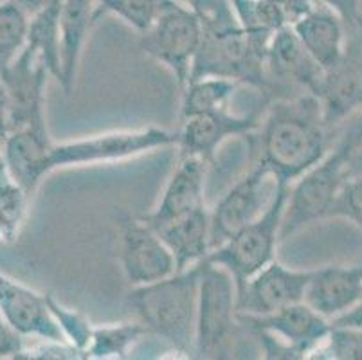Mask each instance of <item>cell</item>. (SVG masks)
<instances>
[{
	"instance_id": "obj_11",
	"label": "cell",
	"mask_w": 362,
	"mask_h": 360,
	"mask_svg": "<svg viewBox=\"0 0 362 360\" xmlns=\"http://www.w3.org/2000/svg\"><path fill=\"white\" fill-rule=\"evenodd\" d=\"M51 76L38 52L25 45L24 51L0 76L8 92L9 132L38 128L45 130V87Z\"/></svg>"
},
{
	"instance_id": "obj_39",
	"label": "cell",
	"mask_w": 362,
	"mask_h": 360,
	"mask_svg": "<svg viewBox=\"0 0 362 360\" xmlns=\"http://www.w3.org/2000/svg\"><path fill=\"white\" fill-rule=\"evenodd\" d=\"M15 2L21 6V8L28 13L29 18H31L35 13L42 11V9L47 8V6L58 4V2H62V0H15Z\"/></svg>"
},
{
	"instance_id": "obj_35",
	"label": "cell",
	"mask_w": 362,
	"mask_h": 360,
	"mask_svg": "<svg viewBox=\"0 0 362 360\" xmlns=\"http://www.w3.org/2000/svg\"><path fill=\"white\" fill-rule=\"evenodd\" d=\"M25 339L13 332L2 319H0V359H16L24 349Z\"/></svg>"
},
{
	"instance_id": "obj_21",
	"label": "cell",
	"mask_w": 362,
	"mask_h": 360,
	"mask_svg": "<svg viewBox=\"0 0 362 360\" xmlns=\"http://www.w3.org/2000/svg\"><path fill=\"white\" fill-rule=\"evenodd\" d=\"M292 29L322 71L337 64L346 47V24L337 13L319 2L308 15L298 20Z\"/></svg>"
},
{
	"instance_id": "obj_30",
	"label": "cell",
	"mask_w": 362,
	"mask_h": 360,
	"mask_svg": "<svg viewBox=\"0 0 362 360\" xmlns=\"http://www.w3.org/2000/svg\"><path fill=\"white\" fill-rule=\"evenodd\" d=\"M47 301L56 323H58L62 333H64L65 341L85 356V352H87L88 342H90L94 326L90 325V321H88L83 313H80L78 310H72V308H67V306H64L62 303L56 301L51 294H47Z\"/></svg>"
},
{
	"instance_id": "obj_2",
	"label": "cell",
	"mask_w": 362,
	"mask_h": 360,
	"mask_svg": "<svg viewBox=\"0 0 362 360\" xmlns=\"http://www.w3.org/2000/svg\"><path fill=\"white\" fill-rule=\"evenodd\" d=\"M202 42L189 79L220 76L252 85L259 91H269L271 78L267 71V52L272 36H256L243 31L229 0L220 6L215 15L202 20Z\"/></svg>"
},
{
	"instance_id": "obj_40",
	"label": "cell",
	"mask_w": 362,
	"mask_h": 360,
	"mask_svg": "<svg viewBox=\"0 0 362 360\" xmlns=\"http://www.w3.org/2000/svg\"><path fill=\"white\" fill-rule=\"evenodd\" d=\"M348 31L354 33V35L358 38V42H361V44H362V16L357 20V24H355L351 29H348Z\"/></svg>"
},
{
	"instance_id": "obj_4",
	"label": "cell",
	"mask_w": 362,
	"mask_h": 360,
	"mask_svg": "<svg viewBox=\"0 0 362 360\" xmlns=\"http://www.w3.org/2000/svg\"><path fill=\"white\" fill-rule=\"evenodd\" d=\"M238 317V290L223 267L202 262L197 303V359H233L238 353L242 330Z\"/></svg>"
},
{
	"instance_id": "obj_20",
	"label": "cell",
	"mask_w": 362,
	"mask_h": 360,
	"mask_svg": "<svg viewBox=\"0 0 362 360\" xmlns=\"http://www.w3.org/2000/svg\"><path fill=\"white\" fill-rule=\"evenodd\" d=\"M52 139L49 137L47 128H25V130L9 132L2 150H4L6 168L9 175L21 184L29 197L35 194L44 177H47L45 157Z\"/></svg>"
},
{
	"instance_id": "obj_42",
	"label": "cell",
	"mask_w": 362,
	"mask_h": 360,
	"mask_svg": "<svg viewBox=\"0 0 362 360\" xmlns=\"http://www.w3.org/2000/svg\"><path fill=\"white\" fill-rule=\"evenodd\" d=\"M355 117H358V119H361V121H362V112H358V114L355 115Z\"/></svg>"
},
{
	"instance_id": "obj_23",
	"label": "cell",
	"mask_w": 362,
	"mask_h": 360,
	"mask_svg": "<svg viewBox=\"0 0 362 360\" xmlns=\"http://www.w3.org/2000/svg\"><path fill=\"white\" fill-rule=\"evenodd\" d=\"M157 233L175 256L177 270L197 265L211 252V211L200 207Z\"/></svg>"
},
{
	"instance_id": "obj_9",
	"label": "cell",
	"mask_w": 362,
	"mask_h": 360,
	"mask_svg": "<svg viewBox=\"0 0 362 360\" xmlns=\"http://www.w3.org/2000/svg\"><path fill=\"white\" fill-rule=\"evenodd\" d=\"M202 33V18L192 8L177 0H163L150 28L141 33V49L170 69L182 88L192 74Z\"/></svg>"
},
{
	"instance_id": "obj_14",
	"label": "cell",
	"mask_w": 362,
	"mask_h": 360,
	"mask_svg": "<svg viewBox=\"0 0 362 360\" xmlns=\"http://www.w3.org/2000/svg\"><path fill=\"white\" fill-rule=\"evenodd\" d=\"M0 319L21 337L36 339L40 342L65 341L60 326L49 308L47 294L22 285L13 277L0 272Z\"/></svg>"
},
{
	"instance_id": "obj_36",
	"label": "cell",
	"mask_w": 362,
	"mask_h": 360,
	"mask_svg": "<svg viewBox=\"0 0 362 360\" xmlns=\"http://www.w3.org/2000/svg\"><path fill=\"white\" fill-rule=\"evenodd\" d=\"M223 2L226 0H184V4L192 8L202 20H207L209 16L215 15Z\"/></svg>"
},
{
	"instance_id": "obj_3",
	"label": "cell",
	"mask_w": 362,
	"mask_h": 360,
	"mask_svg": "<svg viewBox=\"0 0 362 360\" xmlns=\"http://www.w3.org/2000/svg\"><path fill=\"white\" fill-rule=\"evenodd\" d=\"M200 270L202 262L177 270L160 281L132 286L128 294V305L150 335L159 337L187 356L195 352Z\"/></svg>"
},
{
	"instance_id": "obj_10",
	"label": "cell",
	"mask_w": 362,
	"mask_h": 360,
	"mask_svg": "<svg viewBox=\"0 0 362 360\" xmlns=\"http://www.w3.org/2000/svg\"><path fill=\"white\" fill-rule=\"evenodd\" d=\"M276 175L265 164L256 163L238 178L211 211V249L255 222L271 206L278 186Z\"/></svg>"
},
{
	"instance_id": "obj_34",
	"label": "cell",
	"mask_w": 362,
	"mask_h": 360,
	"mask_svg": "<svg viewBox=\"0 0 362 360\" xmlns=\"http://www.w3.org/2000/svg\"><path fill=\"white\" fill-rule=\"evenodd\" d=\"M315 2L327 6L332 11L337 13L348 29L354 28L357 24V20L362 16L361 0H315Z\"/></svg>"
},
{
	"instance_id": "obj_27",
	"label": "cell",
	"mask_w": 362,
	"mask_h": 360,
	"mask_svg": "<svg viewBox=\"0 0 362 360\" xmlns=\"http://www.w3.org/2000/svg\"><path fill=\"white\" fill-rule=\"evenodd\" d=\"M29 15L15 0H0V76L28 44Z\"/></svg>"
},
{
	"instance_id": "obj_17",
	"label": "cell",
	"mask_w": 362,
	"mask_h": 360,
	"mask_svg": "<svg viewBox=\"0 0 362 360\" xmlns=\"http://www.w3.org/2000/svg\"><path fill=\"white\" fill-rule=\"evenodd\" d=\"M207 163L199 157H179L175 171L168 180L159 204L150 214L144 216L156 231L168 223L204 207Z\"/></svg>"
},
{
	"instance_id": "obj_1",
	"label": "cell",
	"mask_w": 362,
	"mask_h": 360,
	"mask_svg": "<svg viewBox=\"0 0 362 360\" xmlns=\"http://www.w3.org/2000/svg\"><path fill=\"white\" fill-rule=\"evenodd\" d=\"M256 134L258 163L288 186L330 151V128L319 99L310 92L272 103Z\"/></svg>"
},
{
	"instance_id": "obj_8",
	"label": "cell",
	"mask_w": 362,
	"mask_h": 360,
	"mask_svg": "<svg viewBox=\"0 0 362 360\" xmlns=\"http://www.w3.org/2000/svg\"><path fill=\"white\" fill-rule=\"evenodd\" d=\"M348 177L346 144L339 139V143L328 151L327 157L288 187L287 207L281 222V240H287L310 223L332 218L335 198Z\"/></svg>"
},
{
	"instance_id": "obj_19",
	"label": "cell",
	"mask_w": 362,
	"mask_h": 360,
	"mask_svg": "<svg viewBox=\"0 0 362 360\" xmlns=\"http://www.w3.org/2000/svg\"><path fill=\"white\" fill-rule=\"evenodd\" d=\"M267 71L269 78L301 87L305 92L315 94L322 78V69L308 54L292 25L276 31L267 52Z\"/></svg>"
},
{
	"instance_id": "obj_16",
	"label": "cell",
	"mask_w": 362,
	"mask_h": 360,
	"mask_svg": "<svg viewBox=\"0 0 362 360\" xmlns=\"http://www.w3.org/2000/svg\"><path fill=\"white\" fill-rule=\"evenodd\" d=\"M177 132L179 157H199L211 163L216 150L233 137H243L258 132L262 115H233L229 110L211 112V114L192 115L180 119Z\"/></svg>"
},
{
	"instance_id": "obj_29",
	"label": "cell",
	"mask_w": 362,
	"mask_h": 360,
	"mask_svg": "<svg viewBox=\"0 0 362 360\" xmlns=\"http://www.w3.org/2000/svg\"><path fill=\"white\" fill-rule=\"evenodd\" d=\"M163 0H98V20L116 15L128 25L144 33L159 13Z\"/></svg>"
},
{
	"instance_id": "obj_28",
	"label": "cell",
	"mask_w": 362,
	"mask_h": 360,
	"mask_svg": "<svg viewBox=\"0 0 362 360\" xmlns=\"http://www.w3.org/2000/svg\"><path fill=\"white\" fill-rule=\"evenodd\" d=\"M29 200V193L9 175L8 168L0 171V243L15 242L28 214Z\"/></svg>"
},
{
	"instance_id": "obj_38",
	"label": "cell",
	"mask_w": 362,
	"mask_h": 360,
	"mask_svg": "<svg viewBox=\"0 0 362 360\" xmlns=\"http://www.w3.org/2000/svg\"><path fill=\"white\" fill-rule=\"evenodd\" d=\"M332 325H339V326H354V328H361L362 330V299L358 301L357 306L350 310L348 313H344L342 317L335 319Z\"/></svg>"
},
{
	"instance_id": "obj_12",
	"label": "cell",
	"mask_w": 362,
	"mask_h": 360,
	"mask_svg": "<svg viewBox=\"0 0 362 360\" xmlns=\"http://www.w3.org/2000/svg\"><path fill=\"white\" fill-rule=\"evenodd\" d=\"M119 262L132 286L150 285L177 272L175 256L144 218L121 222Z\"/></svg>"
},
{
	"instance_id": "obj_15",
	"label": "cell",
	"mask_w": 362,
	"mask_h": 360,
	"mask_svg": "<svg viewBox=\"0 0 362 360\" xmlns=\"http://www.w3.org/2000/svg\"><path fill=\"white\" fill-rule=\"evenodd\" d=\"M310 276L312 270H296L274 260L238 290V313L269 315L276 310L305 301Z\"/></svg>"
},
{
	"instance_id": "obj_31",
	"label": "cell",
	"mask_w": 362,
	"mask_h": 360,
	"mask_svg": "<svg viewBox=\"0 0 362 360\" xmlns=\"http://www.w3.org/2000/svg\"><path fill=\"white\" fill-rule=\"evenodd\" d=\"M312 359L362 360V330L332 325L327 341L322 342Z\"/></svg>"
},
{
	"instance_id": "obj_5",
	"label": "cell",
	"mask_w": 362,
	"mask_h": 360,
	"mask_svg": "<svg viewBox=\"0 0 362 360\" xmlns=\"http://www.w3.org/2000/svg\"><path fill=\"white\" fill-rule=\"evenodd\" d=\"M288 184H279L271 206L265 213L226 242L211 249L207 263L223 267L231 274L236 290L242 289L255 274L276 260V249L281 240V222L288 198Z\"/></svg>"
},
{
	"instance_id": "obj_7",
	"label": "cell",
	"mask_w": 362,
	"mask_h": 360,
	"mask_svg": "<svg viewBox=\"0 0 362 360\" xmlns=\"http://www.w3.org/2000/svg\"><path fill=\"white\" fill-rule=\"evenodd\" d=\"M173 144L177 146V132L159 127L107 132L67 143H51L45 157V168L47 173H52L62 168L116 163Z\"/></svg>"
},
{
	"instance_id": "obj_13",
	"label": "cell",
	"mask_w": 362,
	"mask_h": 360,
	"mask_svg": "<svg viewBox=\"0 0 362 360\" xmlns=\"http://www.w3.org/2000/svg\"><path fill=\"white\" fill-rule=\"evenodd\" d=\"M314 95L330 130L362 112V44L354 33L348 31L346 47L337 64L322 71Z\"/></svg>"
},
{
	"instance_id": "obj_33",
	"label": "cell",
	"mask_w": 362,
	"mask_h": 360,
	"mask_svg": "<svg viewBox=\"0 0 362 360\" xmlns=\"http://www.w3.org/2000/svg\"><path fill=\"white\" fill-rule=\"evenodd\" d=\"M271 2L281 11L288 25H294L298 20L308 15L317 6L315 0H271Z\"/></svg>"
},
{
	"instance_id": "obj_6",
	"label": "cell",
	"mask_w": 362,
	"mask_h": 360,
	"mask_svg": "<svg viewBox=\"0 0 362 360\" xmlns=\"http://www.w3.org/2000/svg\"><path fill=\"white\" fill-rule=\"evenodd\" d=\"M240 321L258 337L269 359H312L332 330L325 319L305 301L285 306L269 315H240Z\"/></svg>"
},
{
	"instance_id": "obj_24",
	"label": "cell",
	"mask_w": 362,
	"mask_h": 360,
	"mask_svg": "<svg viewBox=\"0 0 362 360\" xmlns=\"http://www.w3.org/2000/svg\"><path fill=\"white\" fill-rule=\"evenodd\" d=\"M238 85L235 79L220 78V76H202V78L189 79L182 87L180 119L227 110Z\"/></svg>"
},
{
	"instance_id": "obj_18",
	"label": "cell",
	"mask_w": 362,
	"mask_h": 360,
	"mask_svg": "<svg viewBox=\"0 0 362 360\" xmlns=\"http://www.w3.org/2000/svg\"><path fill=\"white\" fill-rule=\"evenodd\" d=\"M362 299V263L328 265L312 270L305 303L325 319H335L350 312Z\"/></svg>"
},
{
	"instance_id": "obj_25",
	"label": "cell",
	"mask_w": 362,
	"mask_h": 360,
	"mask_svg": "<svg viewBox=\"0 0 362 360\" xmlns=\"http://www.w3.org/2000/svg\"><path fill=\"white\" fill-rule=\"evenodd\" d=\"M64 2V0H62ZM62 2L44 8L29 18L28 47L38 52L44 64L47 65L51 76L60 83L62 78V35H60V11Z\"/></svg>"
},
{
	"instance_id": "obj_37",
	"label": "cell",
	"mask_w": 362,
	"mask_h": 360,
	"mask_svg": "<svg viewBox=\"0 0 362 360\" xmlns=\"http://www.w3.org/2000/svg\"><path fill=\"white\" fill-rule=\"evenodd\" d=\"M9 134V108H8V92L0 79V143L4 144Z\"/></svg>"
},
{
	"instance_id": "obj_26",
	"label": "cell",
	"mask_w": 362,
	"mask_h": 360,
	"mask_svg": "<svg viewBox=\"0 0 362 360\" xmlns=\"http://www.w3.org/2000/svg\"><path fill=\"white\" fill-rule=\"evenodd\" d=\"M150 335L141 321L94 326L85 359H127L130 349Z\"/></svg>"
},
{
	"instance_id": "obj_41",
	"label": "cell",
	"mask_w": 362,
	"mask_h": 360,
	"mask_svg": "<svg viewBox=\"0 0 362 360\" xmlns=\"http://www.w3.org/2000/svg\"><path fill=\"white\" fill-rule=\"evenodd\" d=\"M6 170V161H4V150H2V143H0V171Z\"/></svg>"
},
{
	"instance_id": "obj_32",
	"label": "cell",
	"mask_w": 362,
	"mask_h": 360,
	"mask_svg": "<svg viewBox=\"0 0 362 360\" xmlns=\"http://www.w3.org/2000/svg\"><path fill=\"white\" fill-rule=\"evenodd\" d=\"M332 218H344L362 231V175L348 177L335 198Z\"/></svg>"
},
{
	"instance_id": "obj_22",
	"label": "cell",
	"mask_w": 362,
	"mask_h": 360,
	"mask_svg": "<svg viewBox=\"0 0 362 360\" xmlns=\"http://www.w3.org/2000/svg\"><path fill=\"white\" fill-rule=\"evenodd\" d=\"M98 22V0H64L60 11L62 35V78L65 94H71L76 85V74L81 52L92 25Z\"/></svg>"
}]
</instances>
